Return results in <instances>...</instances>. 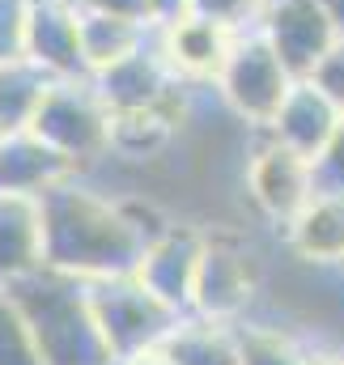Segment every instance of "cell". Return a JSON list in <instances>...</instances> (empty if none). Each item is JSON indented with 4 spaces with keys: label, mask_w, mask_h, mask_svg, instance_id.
<instances>
[{
    "label": "cell",
    "mask_w": 344,
    "mask_h": 365,
    "mask_svg": "<svg viewBox=\"0 0 344 365\" xmlns=\"http://www.w3.org/2000/svg\"><path fill=\"white\" fill-rule=\"evenodd\" d=\"M86 284H89L93 314H98V327H102L115 361L149 353V349H162L166 336L174 331V323L183 319L158 293H149L145 280L136 272L106 276V280H86Z\"/></svg>",
    "instance_id": "obj_6"
},
{
    "label": "cell",
    "mask_w": 344,
    "mask_h": 365,
    "mask_svg": "<svg viewBox=\"0 0 344 365\" xmlns=\"http://www.w3.org/2000/svg\"><path fill=\"white\" fill-rule=\"evenodd\" d=\"M73 175L77 170L39 132L0 136V195H34V200H43L56 182L73 179Z\"/></svg>",
    "instance_id": "obj_13"
},
{
    "label": "cell",
    "mask_w": 344,
    "mask_h": 365,
    "mask_svg": "<svg viewBox=\"0 0 344 365\" xmlns=\"http://www.w3.org/2000/svg\"><path fill=\"white\" fill-rule=\"evenodd\" d=\"M344 110L328 98V93L319 90L310 77H302V81H293V90L289 98L280 102V110H276V119L263 128L276 145H285V149H293V153H302V158H319L323 153V145L332 140V132L340 128Z\"/></svg>",
    "instance_id": "obj_12"
},
{
    "label": "cell",
    "mask_w": 344,
    "mask_h": 365,
    "mask_svg": "<svg viewBox=\"0 0 344 365\" xmlns=\"http://www.w3.org/2000/svg\"><path fill=\"white\" fill-rule=\"evenodd\" d=\"M4 293L17 302L43 365H115L86 280L56 268H39L4 284Z\"/></svg>",
    "instance_id": "obj_2"
},
{
    "label": "cell",
    "mask_w": 344,
    "mask_h": 365,
    "mask_svg": "<svg viewBox=\"0 0 344 365\" xmlns=\"http://www.w3.org/2000/svg\"><path fill=\"white\" fill-rule=\"evenodd\" d=\"M153 43H158L162 60L174 68V77L183 86H213L230 47H234V30L208 21V17L183 13L174 21L153 26Z\"/></svg>",
    "instance_id": "obj_11"
},
{
    "label": "cell",
    "mask_w": 344,
    "mask_h": 365,
    "mask_svg": "<svg viewBox=\"0 0 344 365\" xmlns=\"http://www.w3.org/2000/svg\"><path fill=\"white\" fill-rule=\"evenodd\" d=\"M310 365H344V349H319Z\"/></svg>",
    "instance_id": "obj_29"
},
{
    "label": "cell",
    "mask_w": 344,
    "mask_h": 365,
    "mask_svg": "<svg viewBox=\"0 0 344 365\" xmlns=\"http://www.w3.org/2000/svg\"><path fill=\"white\" fill-rule=\"evenodd\" d=\"M319 4H323V13H328V21H332L336 38H344V0H319Z\"/></svg>",
    "instance_id": "obj_28"
},
{
    "label": "cell",
    "mask_w": 344,
    "mask_h": 365,
    "mask_svg": "<svg viewBox=\"0 0 344 365\" xmlns=\"http://www.w3.org/2000/svg\"><path fill=\"white\" fill-rule=\"evenodd\" d=\"M30 132H39L77 175H93L111 158L115 115L102 102L93 77H69V81H51Z\"/></svg>",
    "instance_id": "obj_4"
},
{
    "label": "cell",
    "mask_w": 344,
    "mask_h": 365,
    "mask_svg": "<svg viewBox=\"0 0 344 365\" xmlns=\"http://www.w3.org/2000/svg\"><path fill=\"white\" fill-rule=\"evenodd\" d=\"M204 225L200 221H178L171 225L145 247L136 276L145 280L149 293H158L171 310L187 314L191 310V289H196V268H200V255H204Z\"/></svg>",
    "instance_id": "obj_8"
},
{
    "label": "cell",
    "mask_w": 344,
    "mask_h": 365,
    "mask_svg": "<svg viewBox=\"0 0 344 365\" xmlns=\"http://www.w3.org/2000/svg\"><path fill=\"white\" fill-rule=\"evenodd\" d=\"M30 4H34V0H0V64H9V60H21Z\"/></svg>",
    "instance_id": "obj_22"
},
{
    "label": "cell",
    "mask_w": 344,
    "mask_h": 365,
    "mask_svg": "<svg viewBox=\"0 0 344 365\" xmlns=\"http://www.w3.org/2000/svg\"><path fill=\"white\" fill-rule=\"evenodd\" d=\"M115 365H174L171 357H166V349H149V353H136V357H123V361Z\"/></svg>",
    "instance_id": "obj_27"
},
{
    "label": "cell",
    "mask_w": 344,
    "mask_h": 365,
    "mask_svg": "<svg viewBox=\"0 0 344 365\" xmlns=\"http://www.w3.org/2000/svg\"><path fill=\"white\" fill-rule=\"evenodd\" d=\"M47 90H51V77L39 64H30L26 56L0 64V136L30 132Z\"/></svg>",
    "instance_id": "obj_18"
},
{
    "label": "cell",
    "mask_w": 344,
    "mask_h": 365,
    "mask_svg": "<svg viewBox=\"0 0 344 365\" xmlns=\"http://www.w3.org/2000/svg\"><path fill=\"white\" fill-rule=\"evenodd\" d=\"M280 242L306 264H344V195L315 191V200L280 230Z\"/></svg>",
    "instance_id": "obj_15"
},
{
    "label": "cell",
    "mask_w": 344,
    "mask_h": 365,
    "mask_svg": "<svg viewBox=\"0 0 344 365\" xmlns=\"http://www.w3.org/2000/svg\"><path fill=\"white\" fill-rule=\"evenodd\" d=\"M153 26H141V21H123V17H111V13H93L81 9V51H86V68L89 77L119 64L123 56L141 51L149 43Z\"/></svg>",
    "instance_id": "obj_17"
},
{
    "label": "cell",
    "mask_w": 344,
    "mask_h": 365,
    "mask_svg": "<svg viewBox=\"0 0 344 365\" xmlns=\"http://www.w3.org/2000/svg\"><path fill=\"white\" fill-rule=\"evenodd\" d=\"M187 9H191V0H153L158 21H174V17H183Z\"/></svg>",
    "instance_id": "obj_26"
},
{
    "label": "cell",
    "mask_w": 344,
    "mask_h": 365,
    "mask_svg": "<svg viewBox=\"0 0 344 365\" xmlns=\"http://www.w3.org/2000/svg\"><path fill=\"white\" fill-rule=\"evenodd\" d=\"M243 195L263 225L285 230L315 200V162L276 145L268 132H259L251 158H247V170H243Z\"/></svg>",
    "instance_id": "obj_7"
},
{
    "label": "cell",
    "mask_w": 344,
    "mask_h": 365,
    "mask_svg": "<svg viewBox=\"0 0 344 365\" xmlns=\"http://www.w3.org/2000/svg\"><path fill=\"white\" fill-rule=\"evenodd\" d=\"M259 34L276 47V56L285 60V68L298 81L310 77L315 64L336 43V30L319 0H268V9L259 17Z\"/></svg>",
    "instance_id": "obj_9"
},
{
    "label": "cell",
    "mask_w": 344,
    "mask_h": 365,
    "mask_svg": "<svg viewBox=\"0 0 344 365\" xmlns=\"http://www.w3.org/2000/svg\"><path fill=\"white\" fill-rule=\"evenodd\" d=\"M77 4H81V9H93V13H111V17H123V21L158 26L153 0H77Z\"/></svg>",
    "instance_id": "obj_25"
},
{
    "label": "cell",
    "mask_w": 344,
    "mask_h": 365,
    "mask_svg": "<svg viewBox=\"0 0 344 365\" xmlns=\"http://www.w3.org/2000/svg\"><path fill=\"white\" fill-rule=\"evenodd\" d=\"M310 81H315V86H319V90H323L344 110V38H336V43L328 47V56L315 64Z\"/></svg>",
    "instance_id": "obj_24"
},
{
    "label": "cell",
    "mask_w": 344,
    "mask_h": 365,
    "mask_svg": "<svg viewBox=\"0 0 344 365\" xmlns=\"http://www.w3.org/2000/svg\"><path fill=\"white\" fill-rule=\"evenodd\" d=\"M263 9H268V0H191L187 13L208 17V21H217V26L243 34V30H259Z\"/></svg>",
    "instance_id": "obj_21"
},
{
    "label": "cell",
    "mask_w": 344,
    "mask_h": 365,
    "mask_svg": "<svg viewBox=\"0 0 344 365\" xmlns=\"http://www.w3.org/2000/svg\"><path fill=\"white\" fill-rule=\"evenodd\" d=\"M47 268L43 204L34 195H0V284Z\"/></svg>",
    "instance_id": "obj_14"
},
{
    "label": "cell",
    "mask_w": 344,
    "mask_h": 365,
    "mask_svg": "<svg viewBox=\"0 0 344 365\" xmlns=\"http://www.w3.org/2000/svg\"><path fill=\"white\" fill-rule=\"evenodd\" d=\"M43 251L47 268L77 280L136 272L145 247L174 217L145 191H106L93 175H73L56 182L43 200Z\"/></svg>",
    "instance_id": "obj_1"
},
{
    "label": "cell",
    "mask_w": 344,
    "mask_h": 365,
    "mask_svg": "<svg viewBox=\"0 0 344 365\" xmlns=\"http://www.w3.org/2000/svg\"><path fill=\"white\" fill-rule=\"evenodd\" d=\"M21 56L39 64L51 81L89 77L86 51H81V4L77 0H34L26 17Z\"/></svg>",
    "instance_id": "obj_10"
},
{
    "label": "cell",
    "mask_w": 344,
    "mask_h": 365,
    "mask_svg": "<svg viewBox=\"0 0 344 365\" xmlns=\"http://www.w3.org/2000/svg\"><path fill=\"white\" fill-rule=\"evenodd\" d=\"M238 340H243V365H310L315 361V349L289 327L238 323Z\"/></svg>",
    "instance_id": "obj_19"
},
{
    "label": "cell",
    "mask_w": 344,
    "mask_h": 365,
    "mask_svg": "<svg viewBox=\"0 0 344 365\" xmlns=\"http://www.w3.org/2000/svg\"><path fill=\"white\" fill-rule=\"evenodd\" d=\"M315 191L344 195V119L332 132V140L323 145V153L315 158Z\"/></svg>",
    "instance_id": "obj_23"
},
{
    "label": "cell",
    "mask_w": 344,
    "mask_h": 365,
    "mask_svg": "<svg viewBox=\"0 0 344 365\" xmlns=\"http://www.w3.org/2000/svg\"><path fill=\"white\" fill-rule=\"evenodd\" d=\"M0 365H43L34 336H30L17 302L4 293V284H0Z\"/></svg>",
    "instance_id": "obj_20"
},
{
    "label": "cell",
    "mask_w": 344,
    "mask_h": 365,
    "mask_svg": "<svg viewBox=\"0 0 344 365\" xmlns=\"http://www.w3.org/2000/svg\"><path fill=\"white\" fill-rule=\"evenodd\" d=\"M293 81L298 77L285 68L276 47L259 30H243V34H234V47H230L213 90H217V98L226 102V110L234 119H243L247 128L263 132L276 119L280 102L289 98Z\"/></svg>",
    "instance_id": "obj_5"
},
{
    "label": "cell",
    "mask_w": 344,
    "mask_h": 365,
    "mask_svg": "<svg viewBox=\"0 0 344 365\" xmlns=\"http://www.w3.org/2000/svg\"><path fill=\"white\" fill-rule=\"evenodd\" d=\"M162 349L174 365H243L238 323H217L200 314H183Z\"/></svg>",
    "instance_id": "obj_16"
},
{
    "label": "cell",
    "mask_w": 344,
    "mask_h": 365,
    "mask_svg": "<svg viewBox=\"0 0 344 365\" xmlns=\"http://www.w3.org/2000/svg\"><path fill=\"white\" fill-rule=\"evenodd\" d=\"M204 255L196 268L191 310L217 323H243L263 293V259L238 225H204Z\"/></svg>",
    "instance_id": "obj_3"
}]
</instances>
